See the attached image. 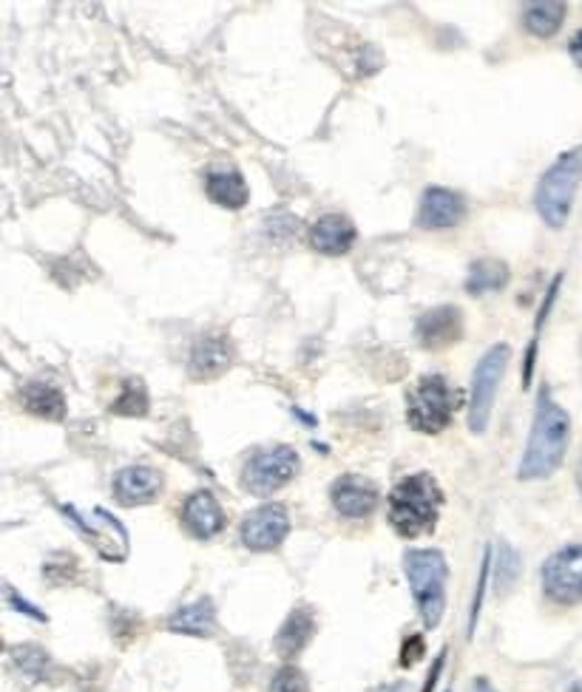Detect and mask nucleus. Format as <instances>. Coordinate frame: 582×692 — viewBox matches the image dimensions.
<instances>
[{
  "label": "nucleus",
  "mask_w": 582,
  "mask_h": 692,
  "mask_svg": "<svg viewBox=\"0 0 582 692\" xmlns=\"http://www.w3.org/2000/svg\"><path fill=\"white\" fill-rule=\"evenodd\" d=\"M571 443V418L551 394H540L534 423H531L525 454L520 460V480H545L554 474L565 460Z\"/></svg>",
  "instance_id": "f257e3e1"
},
{
  "label": "nucleus",
  "mask_w": 582,
  "mask_h": 692,
  "mask_svg": "<svg viewBox=\"0 0 582 692\" xmlns=\"http://www.w3.org/2000/svg\"><path fill=\"white\" fill-rule=\"evenodd\" d=\"M443 494L441 485L435 483V477L427 471L403 477L401 483L392 489L390 494V522L398 534L407 540L429 534L438 525L441 517Z\"/></svg>",
  "instance_id": "f03ea898"
},
{
  "label": "nucleus",
  "mask_w": 582,
  "mask_h": 692,
  "mask_svg": "<svg viewBox=\"0 0 582 692\" xmlns=\"http://www.w3.org/2000/svg\"><path fill=\"white\" fill-rule=\"evenodd\" d=\"M582 184V146L560 153L549 171L540 177L534 191V208L549 228L560 230L571 217L576 191Z\"/></svg>",
  "instance_id": "7ed1b4c3"
},
{
  "label": "nucleus",
  "mask_w": 582,
  "mask_h": 692,
  "mask_svg": "<svg viewBox=\"0 0 582 692\" xmlns=\"http://www.w3.org/2000/svg\"><path fill=\"white\" fill-rule=\"evenodd\" d=\"M403 573L410 582V591L415 596L418 613H421L427 628H438L446 610V579L449 565L441 551H427L418 548L403 556Z\"/></svg>",
  "instance_id": "20e7f679"
},
{
  "label": "nucleus",
  "mask_w": 582,
  "mask_h": 692,
  "mask_svg": "<svg viewBox=\"0 0 582 692\" xmlns=\"http://www.w3.org/2000/svg\"><path fill=\"white\" fill-rule=\"evenodd\" d=\"M463 392L449 378L443 375H427L412 387L407 394V420L415 432L421 434H441L449 429L463 407Z\"/></svg>",
  "instance_id": "39448f33"
},
{
  "label": "nucleus",
  "mask_w": 582,
  "mask_h": 692,
  "mask_svg": "<svg viewBox=\"0 0 582 692\" xmlns=\"http://www.w3.org/2000/svg\"><path fill=\"white\" fill-rule=\"evenodd\" d=\"M509 358H512L509 343H498V347H492L486 355L480 358L478 367H474L472 398H469V429H472L474 434L486 432L500 381H503L505 367H509Z\"/></svg>",
  "instance_id": "423d86ee"
},
{
  "label": "nucleus",
  "mask_w": 582,
  "mask_h": 692,
  "mask_svg": "<svg viewBox=\"0 0 582 692\" xmlns=\"http://www.w3.org/2000/svg\"><path fill=\"white\" fill-rule=\"evenodd\" d=\"M299 474V454L290 445H270L259 449L253 458L244 463L242 485L257 497H268Z\"/></svg>",
  "instance_id": "0eeeda50"
},
{
  "label": "nucleus",
  "mask_w": 582,
  "mask_h": 692,
  "mask_svg": "<svg viewBox=\"0 0 582 692\" xmlns=\"http://www.w3.org/2000/svg\"><path fill=\"white\" fill-rule=\"evenodd\" d=\"M543 591L556 604L582 602V545H565L543 565Z\"/></svg>",
  "instance_id": "6e6552de"
},
{
  "label": "nucleus",
  "mask_w": 582,
  "mask_h": 692,
  "mask_svg": "<svg viewBox=\"0 0 582 692\" xmlns=\"http://www.w3.org/2000/svg\"><path fill=\"white\" fill-rule=\"evenodd\" d=\"M290 534V517L284 505H262L242 522V545L250 551H275Z\"/></svg>",
  "instance_id": "1a4fd4ad"
},
{
  "label": "nucleus",
  "mask_w": 582,
  "mask_h": 692,
  "mask_svg": "<svg viewBox=\"0 0 582 692\" xmlns=\"http://www.w3.org/2000/svg\"><path fill=\"white\" fill-rule=\"evenodd\" d=\"M466 219V199L449 188H429L418 204V228L423 230H449Z\"/></svg>",
  "instance_id": "9d476101"
},
{
  "label": "nucleus",
  "mask_w": 582,
  "mask_h": 692,
  "mask_svg": "<svg viewBox=\"0 0 582 692\" xmlns=\"http://www.w3.org/2000/svg\"><path fill=\"white\" fill-rule=\"evenodd\" d=\"M333 509L347 520H364L378 509V489L359 474L339 477L330 489Z\"/></svg>",
  "instance_id": "9b49d317"
},
{
  "label": "nucleus",
  "mask_w": 582,
  "mask_h": 692,
  "mask_svg": "<svg viewBox=\"0 0 582 692\" xmlns=\"http://www.w3.org/2000/svg\"><path fill=\"white\" fill-rule=\"evenodd\" d=\"M162 491V474L151 465H129L117 471L114 477V497L120 505H148L154 502Z\"/></svg>",
  "instance_id": "f8f14e48"
},
{
  "label": "nucleus",
  "mask_w": 582,
  "mask_h": 692,
  "mask_svg": "<svg viewBox=\"0 0 582 692\" xmlns=\"http://www.w3.org/2000/svg\"><path fill=\"white\" fill-rule=\"evenodd\" d=\"M418 343L423 350H443L463 335V315L458 307H438L418 318Z\"/></svg>",
  "instance_id": "ddd939ff"
},
{
  "label": "nucleus",
  "mask_w": 582,
  "mask_h": 692,
  "mask_svg": "<svg viewBox=\"0 0 582 692\" xmlns=\"http://www.w3.org/2000/svg\"><path fill=\"white\" fill-rule=\"evenodd\" d=\"M182 522L197 540H211V536L222 534L228 517L211 491H197L182 505Z\"/></svg>",
  "instance_id": "4468645a"
},
{
  "label": "nucleus",
  "mask_w": 582,
  "mask_h": 692,
  "mask_svg": "<svg viewBox=\"0 0 582 692\" xmlns=\"http://www.w3.org/2000/svg\"><path fill=\"white\" fill-rule=\"evenodd\" d=\"M355 239H359V230H355V224L350 219L341 217V213H327L310 230V244H313V250H319L324 255L350 253Z\"/></svg>",
  "instance_id": "2eb2a0df"
},
{
  "label": "nucleus",
  "mask_w": 582,
  "mask_h": 692,
  "mask_svg": "<svg viewBox=\"0 0 582 692\" xmlns=\"http://www.w3.org/2000/svg\"><path fill=\"white\" fill-rule=\"evenodd\" d=\"M231 367V343L224 335H202L191 350V378L213 381Z\"/></svg>",
  "instance_id": "dca6fc26"
},
{
  "label": "nucleus",
  "mask_w": 582,
  "mask_h": 692,
  "mask_svg": "<svg viewBox=\"0 0 582 692\" xmlns=\"http://www.w3.org/2000/svg\"><path fill=\"white\" fill-rule=\"evenodd\" d=\"M315 633V616L310 608H295L288 619H284L282 630L275 633V653L282 659H295L301 650L308 648L310 639Z\"/></svg>",
  "instance_id": "f3484780"
},
{
  "label": "nucleus",
  "mask_w": 582,
  "mask_h": 692,
  "mask_svg": "<svg viewBox=\"0 0 582 692\" xmlns=\"http://www.w3.org/2000/svg\"><path fill=\"white\" fill-rule=\"evenodd\" d=\"M205 193L219 204V208L239 210L248 204L250 188L244 182V177L233 168H219L205 177Z\"/></svg>",
  "instance_id": "a211bd4d"
},
{
  "label": "nucleus",
  "mask_w": 582,
  "mask_h": 692,
  "mask_svg": "<svg viewBox=\"0 0 582 692\" xmlns=\"http://www.w3.org/2000/svg\"><path fill=\"white\" fill-rule=\"evenodd\" d=\"M168 628H171L173 633L208 639V635L217 633V608H213L211 599H197V602L177 610V613L168 619Z\"/></svg>",
  "instance_id": "6ab92c4d"
},
{
  "label": "nucleus",
  "mask_w": 582,
  "mask_h": 692,
  "mask_svg": "<svg viewBox=\"0 0 582 692\" xmlns=\"http://www.w3.org/2000/svg\"><path fill=\"white\" fill-rule=\"evenodd\" d=\"M20 401L32 414L43 420H63L66 418V398L52 383H27L20 392Z\"/></svg>",
  "instance_id": "aec40b11"
},
{
  "label": "nucleus",
  "mask_w": 582,
  "mask_h": 692,
  "mask_svg": "<svg viewBox=\"0 0 582 692\" xmlns=\"http://www.w3.org/2000/svg\"><path fill=\"white\" fill-rule=\"evenodd\" d=\"M565 12H569L565 3H525L523 23L529 29V34H534L540 40H549L563 29Z\"/></svg>",
  "instance_id": "412c9836"
},
{
  "label": "nucleus",
  "mask_w": 582,
  "mask_h": 692,
  "mask_svg": "<svg viewBox=\"0 0 582 692\" xmlns=\"http://www.w3.org/2000/svg\"><path fill=\"white\" fill-rule=\"evenodd\" d=\"M509 281V270L500 261H474L469 270L466 290L472 295H483V292H494Z\"/></svg>",
  "instance_id": "4be33fe9"
},
{
  "label": "nucleus",
  "mask_w": 582,
  "mask_h": 692,
  "mask_svg": "<svg viewBox=\"0 0 582 692\" xmlns=\"http://www.w3.org/2000/svg\"><path fill=\"white\" fill-rule=\"evenodd\" d=\"M111 412L126 414V418H142L148 412V392L142 381L129 378V381L122 383V392L114 401V407H111Z\"/></svg>",
  "instance_id": "5701e85b"
},
{
  "label": "nucleus",
  "mask_w": 582,
  "mask_h": 692,
  "mask_svg": "<svg viewBox=\"0 0 582 692\" xmlns=\"http://www.w3.org/2000/svg\"><path fill=\"white\" fill-rule=\"evenodd\" d=\"M270 692H310L308 675L299 668H282L270 681Z\"/></svg>",
  "instance_id": "b1692460"
},
{
  "label": "nucleus",
  "mask_w": 582,
  "mask_h": 692,
  "mask_svg": "<svg viewBox=\"0 0 582 692\" xmlns=\"http://www.w3.org/2000/svg\"><path fill=\"white\" fill-rule=\"evenodd\" d=\"M423 655V639L421 635H412V639H407V644H403V653H401V664L403 668H412L418 659Z\"/></svg>",
  "instance_id": "393cba45"
},
{
  "label": "nucleus",
  "mask_w": 582,
  "mask_h": 692,
  "mask_svg": "<svg viewBox=\"0 0 582 692\" xmlns=\"http://www.w3.org/2000/svg\"><path fill=\"white\" fill-rule=\"evenodd\" d=\"M569 51H571V58H574V63L582 69V29L574 34V40H571Z\"/></svg>",
  "instance_id": "a878e982"
},
{
  "label": "nucleus",
  "mask_w": 582,
  "mask_h": 692,
  "mask_svg": "<svg viewBox=\"0 0 582 692\" xmlns=\"http://www.w3.org/2000/svg\"><path fill=\"white\" fill-rule=\"evenodd\" d=\"M472 692H494L489 681H474V690Z\"/></svg>",
  "instance_id": "bb28decb"
},
{
  "label": "nucleus",
  "mask_w": 582,
  "mask_h": 692,
  "mask_svg": "<svg viewBox=\"0 0 582 692\" xmlns=\"http://www.w3.org/2000/svg\"><path fill=\"white\" fill-rule=\"evenodd\" d=\"M576 485H580V491H582V463H580V469H576Z\"/></svg>",
  "instance_id": "cd10ccee"
},
{
  "label": "nucleus",
  "mask_w": 582,
  "mask_h": 692,
  "mask_svg": "<svg viewBox=\"0 0 582 692\" xmlns=\"http://www.w3.org/2000/svg\"><path fill=\"white\" fill-rule=\"evenodd\" d=\"M387 692H403V686L395 684V686H390V690H387Z\"/></svg>",
  "instance_id": "c85d7f7f"
}]
</instances>
